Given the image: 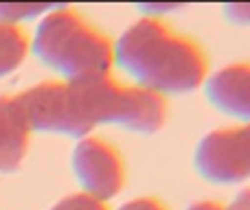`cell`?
I'll use <instances>...</instances> for the list:
<instances>
[{"mask_svg":"<svg viewBox=\"0 0 250 210\" xmlns=\"http://www.w3.org/2000/svg\"><path fill=\"white\" fill-rule=\"evenodd\" d=\"M185 210H224V204L211 202V199H200V202L189 204Z\"/></svg>","mask_w":250,"mask_h":210,"instance_id":"cell-15","label":"cell"},{"mask_svg":"<svg viewBox=\"0 0 250 210\" xmlns=\"http://www.w3.org/2000/svg\"><path fill=\"white\" fill-rule=\"evenodd\" d=\"M31 129L16 95L0 96V175L18 171L29 153Z\"/></svg>","mask_w":250,"mask_h":210,"instance_id":"cell-8","label":"cell"},{"mask_svg":"<svg viewBox=\"0 0 250 210\" xmlns=\"http://www.w3.org/2000/svg\"><path fill=\"white\" fill-rule=\"evenodd\" d=\"M193 169L211 184L250 180V123H237L204 134L193 149Z\"/></svg>","mask_w":250,"mask_h":210,"instance_id":"cell-5","label":"cell"},{"mask_svg":"<svg viewBox=\"0 0 250 210\" xmlns=\"http://www.w3.org/2000/svg\"><path fill=\"white\" fill-rule=\"evenodd\" d=\"M16 99L31 134H53L75 140L92 134L73 83L60 79L42 81L16 95Z\"/></svg>","mask_w":250,"mask_h":210,"instance_id":"cell-4","label":"cell"},{"mask_svg":"<svg viewBox=\"0 0 250 210\" xmlns=\"http://www.w3.org/2000/svg\"><path fill=\"white\" fill-rule=\"evenodd\" d=\"M51 4H24V2H4L0 4V24H13L20 26L24 20H35L42 18L44 13L51 11Z\"/></svg>","mask_w":250,"mask_h":210,"instance_id":"cell-10","label":"cell"},{"mask_svg":"<svg viewBox=\"0 0 250 210\" xmlns=\"http://www.w3.org/2000/svg\"><path fill=\"white\" fill-rule=\"evenodd\" d=\"M112 59L132 86L163 99L200 90L208 77L204 48L151 16L138 18L114 39Z\"/></svg>","mask_w":250,"mask_h":210,"instance_id":"cell-1","label":"cell"},{"mask_svg":"<svg viewBox=\"0 0 250 210\" xmlns=\"http://www.w3.org/2000/svg\"><path fill=\"white\" fill-rule=\"evenodd\" d=\"M202 90L213 110L237 123H250V61H235L208 73Z\"/></svg>","mask_w":250,"mask_h":210,"instance_id":"cell-7","label":"cell"},{"mask_svg":"<svg viewBox=\"0 0 250 210\" xmlns=\"http://www.w3.org/2000/svg\"><path fill=\"white\" fill-rule=\"evenodd\" d=\"M73 86L90 129L119 127L151 136L167 123V99L132 83L117 81L112 75Z\"/></svg>","mask_w":250,"mask_h":210,"instance_id":"cell-3","label":"cell"},{"mask_svg":"<svg viewBox=\"0 0 250 210\" xmlns=\"http://www.w3.org/2000/svg\"><path fill=\"white\" fill-rule=\"evenodd\" d=\"M29 39L31 55L60 81L82 83L114 70L112 39L70 7H53L44 13Z\"/></svg>","mask_w":250,"mask_h":210,"instance_id":"cell-2","label":"cell"},{"mask_svg":"<svg viewBox=\"0 0 250 210\" xmlns=\"http://www.w3.org/2000/svg\"><path fill=\"white\" fill-rule=\"evenodd\" d=\"M224 210H250V186L237 191L233 195V199L224 206Z\"/></svg>","mask_w":250,"mask_h":210,"instance_id":"cell-14","label":"cell"},{"mask_svg":"<svg viewBox=\"0 0 250 210\" xmlns=\"http://www.w3.org/2000/svg\"><path fill=\"white\" fill-rule=\"evenodd\" d=\"M224 16H226V20L235 22V24L250 26V4H226Z\"/></svg>","mask_w":250,"mask_h":210,"instance_id":"cell-13","label":"cell"},{"mask_svg":"<svg viewBox=\"0 0 250 210\" xmlns=\"http://www.w3.org/2000/svg\"><path fill=\"white\" fill-rule=\"evenodd\" d=\"M48 210H110L108 204L90 197L86 193H70L66 197L57 199Z\"/></svg>","mask_w":250,"mask_h":210,"instance_id":"cell-11","label":"cell"},{"mask_svg":"<svg viewBox=\"0 0 250 210\" xmlns=\"http://www.w3.org/2000/svg\"><path fill=\"white\" fill-rule=\"evenodd\" d=\"M70 171L79 193H86L104 204L117 197L125 184V164L119 149L92 134L75 142Z\"/></svg>","mask_w":250,"mask_h":210,"instance_id":"cell-6","label":"cell"},{"mask_svg":"<svg viewBox=\"0 0 250 210\" xmlns=\"http://www.w3.org/2000/svg\"><path fill=\"white\" fill-rule=\"evenodd\" d=\"M31 53V39L22 26L0 24V79L13 75Z\"/></svg>","mask_w":250,"mask_h":210,"instance_id":"cell-9","label":"cell"},{"mask_svg":"<svg viewBox=\"0 0 250 210\" xmlns=\"http://www.w3.org/2000/svg\"><path fill=\"white\" fill-rule=\"evenodd\" d=\"M117 210H167V208H165L163 202H158L156 197L143 195V197H132V199H127V202H123Z\"/></svg>","mask_w":250,"mask_h":210,"instance_id":"cell-12","label":"cell"}]
</instances>
